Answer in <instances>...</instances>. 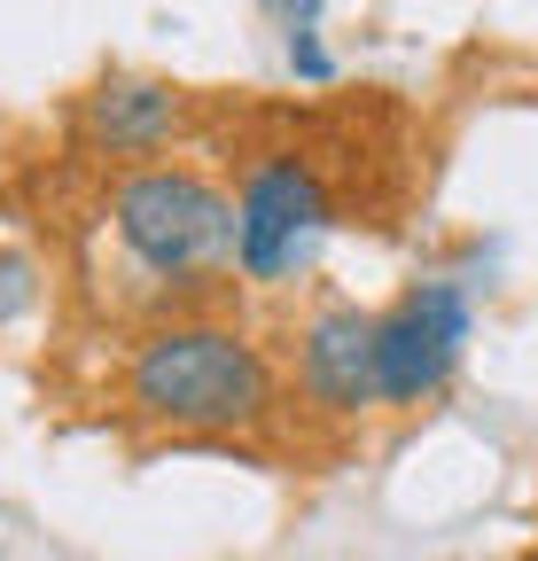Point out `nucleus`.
<instances>
[{"mask_svg": "<svg viewBox=\"0 0 538 561\" xmlns=\"http://www.w3.org/2000/svg\"><path fill=\"white\" fill-rule=\"evenodd\" d=\"M102 219L133 280L172 305L234 280V195L195 164H125L102 195Z\"/></svg>", "mask_w": 538, "mask_h": 561, "instance_id": "nucleus-2", "label": "nucleus"}, {"mask_svg": "<svg viewBox=\"0 0 538 561\" xmlns=\"http://www.w3.org/2000/svg\"><path fill=\"white\" fill-rule=\"evenodd\" d=\"M468 343H477V289L453 265L414 273L375 312V398L398 413L437 405L468 367Z\"/></svg>", "mask_w": 538, "mask_h": 561, "instance_id": "nucleus-4", "label": "nucleus"}, {"mask_svg": "<svg viewBox=\"0 0 538 561\" xmlns=\"http://www.w3.org/2000/svg\"><path fill=\"white\" fill-rule=\"evenodd\" d=\"M289 367H297V398L320 421H367L382 405L375 398V312L352 297H320L297 320Z\"/></svg>", "mask_w": 538, "mask_h": 561, "instance_id": "nucleus-5", "label": "nucleus"}, {"mask_svg": "<svg viewBox=\"0 0 538 561\" xmlns=\"http://www.w3.org/2000/svg\"><path fill=\"white\" fill-rule=\"evenodd\" d=\"M227 195H234V280H250V289L305 280L320 265L328 234L344 227L335 180L305 149H257Z\"/></svg>", "mask_w": 538, "mask_h": 561, "instance_id": "nucleus-3", "label": "nucleus"}, {"mask_svg": "<svg viewBox=\"0 0 538 561\" xmlns=\"http://www.w3.org/2000/svg\"><path fill=\"white\" fill-rule=\"evenodd\" d=\"M187 133V87L164 70H102L79 94V140L117 164H164V149Z\"/></svg>", "mask_w": 538, "mask_h": 561, "instance_id": "nucleus-6", "label": "nucleus"}, {"mask_svg": "<svg viewBox=\"0 0 538 561\" xmlns=\"http://www.w3.org/2000/svg\"><path fill=\"white\" fill-rule=\"evenodd\" d=\"M282 70H289L297 87H335V79H344V62H335L328 32H312V39H289V47H282Z\"/></svg>", "mask_w": 538, "mask_h": 561, "instance_id": "nucleus-9", "label": "nucleus"}, {"mask_svg": "<svg viewBox=\"0 0 538 561\" xmlns=\"http://www.w3.org/2000/svg\"><path fill=\"white\" fill-rule=\"evenodd\" d=\"M125 413L172 437H257L282 421V367L219 312H164L125 351Z\"/></svg>", "mask_w": 538, "mask_h": 561, "instance_id": "nucleus-1", "label": "nucleus"}, {"mask_svg": "<svg viewBox=\"0 0 538 561\" xmlns=\"http://www.w3.org/2000/svg\"><path fill=\"white\" fill-rule=\"evenodd\" d=\"M250 9L265 16V32H274L282 47H289V39H312V32H328V0H250Z\"/></svg>", "mask_w": 538, "mask_h": 561, "instance_id": "nucleus-8", "label": "nucleus"}, {"mask_svg": "<svg viewBox=\"0 0 538 561\" xmlns=\"http://www.w3.org/2000/svg\"><path fill=\"white\" fill-rule=\"evenodd\" d=\"M39 305V257L24 242H0V335Z\"/></svg>", "mask_w": 538, "mask_h": 561, "instance_id": "nucleus-7", "label": "nucleus"}]
</instances>
